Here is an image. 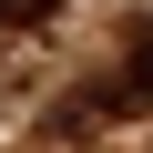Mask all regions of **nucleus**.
<instances>
[{
	"label": "nucleus",
	"instance_id": "2",
	"mask_svg": "<svg viewBox=\"0 0 153 153\" xmlns=\"http://www.w3.org/2000/svg\"><path fill=\"white\" fill-rule=\"evenodd\" d=\"M41 10H61V0H0V31H21V21H41Z\"/></svg>",
	"mask_w": 153,
	"mask_h": 153
},
{
	"label": "nucleus",
	"instance_id": "1",
	"mask_svg": "<svg viewBox=\"0 0 153 153\" xmlns=\"http://www.w3.org/2000/svg\"><path fill=\"white\" fill-rule=\"evenodd\" d=\"M123 102H153V31L133 41V71H123Z\"/></svg>",
	"mask_w": 153,
	"mask_h": 153
}]
</instances>
